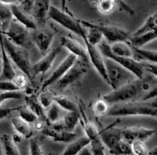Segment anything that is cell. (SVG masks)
I'll return each mask as SVG.
<instances>
[{
	"label": "cell",
	"mask_w": 157,
	"mask_h": 155,
	"mask_svg": "<svg viewBox=\"0 0 157 155\" xmlns=\"http://www.w3.org/2000/svg\"><path fill=\"white\" fill-rule=\"evenodd\" d=\"M152 83L148 79L142 78L132 79L130 82L113 90L111 93L104 95L102 99L109 105H113L120 102L135 101L144 93L148 91Z\"/></svg>",
	"instance_id": "6da1fadb"
},
{
	"label": "cell",
	"mask_w": 157,
	"mask_h": 155,
	"mask_svg": "<svg viewBox=\"0 0 157 155\" xmlns=\"http://www.w3.org/2000/svg\"><path fill=\"white\" fill-rule=\"evenodd\" d=\"M107 116H150L156 117L157 106L156 99L152 101H130L112 105L109 108Z\"/></svg>",
	"instance_id": "7a4b0ae2"
},
{
	"label": "cell",
	"mask_w": 157,
	"mask_h": 155,
	"mask_svg": "<svg viewBox=\"0 0 157 155\" xmlns=\"http://www.w3.org/2000/svg\"><path fill=\"white\" fill-rule=\"evenodd\" d=\"M113 125L100 132L103 144L107 147L113 155H129L132 154L131 144L123 138L121 128H112Z\"/></svg>",
	"instance_id": "3957f363"
},
{
	"label": "cell",
	"mask_w": 157,
	"mask_h": 155,
	"mask_svg": "<svg viewBox=\"0 0 157 155\" xmlns=\"http://www.w3.org/2000/svg\"><path fill=\"white\" fill-rule=\"evenodd\" d=\"M2 41L5 50L12 62L21 70V72L27 76L29 80L32 83H34L32 79V75H31L32 64L30 62L29 54L26 49L15 45L12 41H9L5 35L2 36Z\"/></svg>",
	"instance_id": "277c9868"
},
{
	"label": "cell",
	"mask_w": 157,
	"mask_h": 155,
	"mask_svg": "<svg viewBox=\"0 0 157 155\" xmlns=\"http://www.w3.org/2000/svg\"><path fill=\"white\" fill-rule=\"evenodd\" d=\"M79 21L81 25L87 28H94L98 29L109 44L120 41H128L131 37L130 32L117 24L108 22H92L83 20H79Z\"/></svg>",
	"instance_id": "5b68a950"
},
{
	"label": "cell",
	"mask_w": 157,
	"mask_h": 155,
	"mask_svg": "<svg viewBox=\"0 0 157 155\" xmlns=\"http://www.w3.org/2000/svg\"><path fill=\"white\" fill-rule=\"evenodd\" d=\"M98 46L104 57L113 60V61L131 72L136 78L142 79L144 77V62H139L133 57L114 54L110 49V45L107 41H101Z\"/></svg>",
	"instance_id": "8992f818"
},
{
	"label": "cell",
	"mask_w": 157,
	"mask_h": 155,
	"mask_svg": "<svg viewBox=\"0 0 157 155\" xmlns=\"http://www.w3.org/2000/svg\"><path fill=\"white\" fill-rule=\"evenodd\" d=\"M104 63L108 78V84L113 88V90H116L133 79L135 76L131 72L127 70L113 60L105 57Z\"/></svg>",
	"instance_id": "52a82bcc"
},
{
	"label": "cell",
	"mask_w": 157,
	"mask_h": 155,
	"mask_svg": "<svg viewBox=\"0 0 157 155\" xmlns=\"http://www.w3.org/2000/svg\"><path fill=\"white\" fill-rule=\"evenodd\" d=\"M15 45L28 49L33 44L29 29L13 18L7 30L2 34Z\"/></svg>",
	"instance_id": "ba28073f"
},
{
	"label": "cell",
	"mask_w": 157,
	"mask_h": 155,
	"mask_svg": "<svg viewBox=\"0 0 157 155\" xmlns=\"http://www.w3.org/2000/svg\"><path fill=\"white\" fill-rule=\"evenodd\" d=\"M48 18L59 24L64 28L71 31L73 33L83 37L85 35L83 26L80 23L79 20L72 16L65 10L63 11L55 6H50L48 11Z\"/></svg>",
	"instance_id": "9c48e42d"
},
{
	"label": "cell",
	"mask_w": 157,
	"mask_h": 155,
	"mask_svg": "<svg viewBox=\"0 0 157 155\" xmlns=\"http://www.w3.org/2000/svg\"><path fill=\"white\" fill-rule=\"evenodd\" d=\"M80 121L82 122L86 136L90 140L89 145H90V151L93 155H106L104 154V144L101 138L100 131L96 125L93 122H90L83 113L81 115Z\"/></svg>",
	"instance_id": "30bf717a"
},
{
	"label": "cell",
	"mask_w": 157,
	"mask_h": 155,
	"mask_svg": "<svg viewBox=\"0 0 157 155\" xmlns=\"http://www.w3.org/2000/svg\"><path fill=\"white\" fill-rule=\"evenodd\" d=\"M87 67L84 63V61L78 59L68 69L65 74L56 83L58 89L61 90H65L70 86L75 84L87 73Z\"/></svg>",
	"instance_id": "8fae6325"
},
{
	"label": "cell",
	"mask_w": 157,
	"mask_h": 155,
	"mask_svg": "<svg viewBox=\"0 0 157 155\" xmlns=\"http://www.w3.org/2000/svg\"><path fill=\"white\" fill-rule=\"evenodd\" d=\"M62 47L61 46H58L55 48L52 49L49 52L44 55L41 59L37 61L36 63L32 65L31 68V75H32V79L34 82V79L38 75L44 74L46 72L48 71L52 67L55 58L57 57L58 54L61 51Z\"/></svg>",
	"instance_id": "7c38bea8"
},
{
	"label": "cell",
	"mask_w": 157,
	"mask_h": 155,
	"mask_svg": "<svg viewBox=\"0 0 157 155\" xmlns=\"http://www.w3.org/2000/svg\"><path fill=\"white\" fill-rule=\"evenodd\" d=\"M83 39H84L86 49H87V57L90 58L92 65L94 66L95 70L99 73L100 76L103 78V79L107 83H108V78H107V71H106L104 58L101 54V50H100L99 47H98V46H94L89 44L84 38H83Z\"/></svg>",
	"instance_id": "4fadbf2b"
},
{
	"label": "cell",
	"mask_w": 157,
	"mask_h": 155,
	"mask_svg": "<svg viewBox=\"0 0 157 155\" xmlns=\"http://www.w3.org/2000/svg\"><path fill=\"white\" fill-rule=\"evenodd\" d=\"M78 58L72 54H69L68 56L60 64V65L51 74V76L43 83L41 86V90H44L48 88L50 86L55 84L68 70V69L76 62Z\"/></svg>",
	"instance_id": "5bb4252c"
},
{
	"label": "cell",
	"mask_w": 157,
	"mask_h": 155,
	"mask_svg": "<svg viewBox=\"0 0 157 155\" xmlns=\"http://www.w3.org/2000/svg\"><path fill=\"white\" fill-rule=\"evenodd\" d=\"M31 36L33 44H35L41 54H47L52 46L54 40V34L44 29H35L31 32Z\"/></svg>",
	"instance_id": "9a60e30c"
},
{
	"label": "cell",
	"mask_w": 157,
	"mask_h": 155,
	"mask_svg": "<svg viewBox=\"0 0 157 155\" xmlns=\"http://www.w3.org/2000/svg\"><path fill=\"white\" fill-rule=\"evenodd\" d=\"M155 132V130L149 129L144 127H129L121 128L123 138L130 144L135 141L144 142L151 137Z\"/></svg>",
	"instance_id": "2e32d148"
},
{
	"label": "cell",
	"mask_w": 157,
	"mask_h": 155,
	"mask_svg": "<svg viewBox=\"0 0 157 155\" xmlns=\"http://www.w3.org/2000/svg\"><path fill=\"white\" fill-rule=\"evenodd\" d=\"M50 0H35L32 6V18L37 26L43 27L46 24L48 18V11L50 8Z\"/></svg>",
	"instance_id": "e0dca14e"
},
{
	"label": "cell",
	"mask_w": 157,
	"mask_h": 155,
	"mask_svg": "<svg viewBox=\"0 0 157 155\" xmlns=\"http://www.w3.org/2000/svg\"><path fill=\"white\" fill-rule=\"evenodd\" d=\"M60 46L67 49L71 54L76 56L78 59L86 61L87 60V49L74 38L64 36L60 39Z\"/></svg>",
	"instance_id": "ac0fdd59"
},
{
	"label": "cell",
	"mask_w": 157,
	"mask_h": 155,
	"mask_svg": "<svg viewBox=\"0 0 157 155\" xmlns=\"http://www.w3.org/2000/svg\"><path fill=\"white\" fill-rule=\"evenodd\" d=\"M41 131L44 135L50 138L55 142L70 143L77 138V135L75 133L66 131V130L54 128L49 125H47V126H44V128Z\"/></svg>",
	"instance_id": "d6986e66"
},
{
	"label": "cell",
	"mask_w": 157,
	"mask_h": 155,
	"mask_svg": "<svg viewBox=\"0 0 157 155\" xmlns=\"http://www.w3.org/2000/svg\"><path fill=\"white\" fill-rule=\"evenodd\" d=\"M3 36V35H2ZM2 37L0 38L1 45V59H2V70L0 73V80H12L16 75V71L14 67L13 63L8 56L7 53L3 47Z\"/></svg>",
	"instance_id": "ffe728a7"
},
{
	"label": "cell",
	"mask_w": 157,
	"mask_h": 155,
	"mask_svg": "<svg viewBox=\"0 0 157 155\" xmlns=\"http://www.w3.org/2000/svg\"><path fill=\"white\" fill-rule=\"evenodd\" d=\"M10 8L13 18L16 21H18V22L21 23L25 27H26L31 31L38 28V26H37L35 20L32 18V15H29V12H25L23 9H21L19 6H16V5L10 6Z\"/></svg>",
	"instance_id": "44dd1931"
},
{
	"label": "cell",
	"mask_w": 157,
	"mask_h": 155,
	"mask_svg": "<svg viewBox=\"0 0 157 155\" xmlns=\"http://www.w3.org/2000/svg\"><path fill=\"white\" fill-rule=\"evenodd\" d=\"M12 123L14 130L21 138H25V139H31L33 137L34 131L29 125V123L21 119L19 116L13 118L12 119Z\"/></svg>",
	"instance_id": "7402d4cb"
},
{
	"label": "cell",
	"mask_w": 157,
	"mask_h": 155,
	"mask_svg": "<svg viewBox=\"0 0 157 155\" xmlns=\"http://www.w3.org/2000/svg\"><path fill=\"white\" fill-rule=\"evenodd\" d=\"M131 47V46H130ZM133 50V58L139 62H150L156 63L157 51L153 50L139 48V47H131Z\"/></svg>",
	"instance_id": "603a6c76"
},
{
	"label": "cell",
	"mask_w": 157,
	"mask_h": 155,
	"mask_svg": "<svg viewBox=\"0 0 157 155\" xmlns=\"http://www.w3.org/2000/svg\"><path fill=\"white\" fill-rule=\"evenodd\" d=\"M156 38V30L151 31L147 32V33L142 34V35H136V36H132L127 41L128 44L131 47H144L148 43L151 42L153 40Z\"/></svg>",
	"instance_id": "cb8c5ba5"
},
{
	"label": "cell",
	"mask_w": 157,
	"mask_h": 155,
	"mask_svg": "<svg viewBox=\"0 0 157 155\" xmlns=\"http://www.w3.org/2000/svg\"><path fill=\"white\" fill-rule=\"evenodd\" d=\"M25 100L26 106L29 109H30L38 116V119H41L43 121H45L48 124L47 119H46V113H44V108L41 105L36 96H35L34 94L29 95L28 96H26Z\"/></svg>",
	"instance_id": "d4e9b609"
},
{
	"label": "cell",
	"mask_w": 157,
	"mask_h": 155,
	"mask_svg": "<svg viewBox=\"0 0 157 155\" xmlns=\"http://www.w3.org/2000/svg\"><path fill=\"white\" fill-rule=\"evenodd\" d=\"M90 140L87 136H84L78 139L71 142L63 152L62 155H78L81 151L89 145Z\"/></svg>",
	"instance_id": "484cf974"
},
{
	"label": "cell",
	"mask_w": 157,
	"mask_h": 155,
	"mask_svg": "<svg viewBox=\"0 0 157 155\" xmlns=\"http://www.w3.org/2000/svg\"><path fill=\"white\" fill-rule=\"evenodd\" d=\"M13 19L10 6L2 4L0 6V31L4 33Z\"/></svg>",
	"instance_id": "4316f807"
},
{
	"label": "cell",
	"mask_w": 157,
	"mask_h": 155,
	"mask_svg": "<svg viewBox=\"0 0 157 155\" xmlns=\"http://www.w3.org/2000/svg\"><path fill=\"white\" fill-rule=\"evenodd\" d=\"M1 145L5 155H20L16 143L9 135H3L2 136Z\"/></svg>",
	"instance_id": "83f0119b"
},
{
	"label": "cell",
	"mask_w": 157,
	"mask_h": 155,
	"mask_svg": "<svg viewBox=\"0 0 157 155\" xmlns=\"http://www.w3.org/2000/svg\"><path fill=\"white\" fill-rule=\"evenodd\" d=\"M110 49L114 54L133 57V50L127 41H120L110 44Z\"/></svg>",
	"instance_id": "f1b7e54d"
},
{
	"label": "cell",
	"mask_w": 157,
	"mask_h": 155,
	"mask_svg": "<svg viewBox=\"0 0 157 155\" xmlns=\"http://www.w3.org/2000/svg\"><path fill=\"white\" fill-rule=\"evenodd\" d=\"M156 21H157V15L156 13L152 14L150 16L147 17L146 21L144 24L140 26L138 29H136V31L132 34V36H136V35H142V34L147 33V32L151 31L156 30Z\"/></svg>",
	"instance_id": "f546056e"
},
{
	"label": "cell",
	"mask_w": 157,
	"mask_h": 155,
	"mask_svg": "<svg viewBox=\"0 0 157 155\" xmlns=\"http://www.w3.org/2000/svg\"><path fill=\"white\" fill-rule=\"evenodd\" d=\"M80 118H81V115L79 114L78 111L66 112L64 119H62L66 129L68 131L73 132V131L76 128L77 125L79 122Z\"/></svg>",
	"instance_id": "4dcf8cb0"
},
{
	"label": "cell",
	"mask_w": 157,
	"mask_h": 155,
	"mask_svg": "<svg viewBox=\"0 0 157 155\" xmlns=\"http://www.w3.org/2000/svg\"><path fill=\"white\" fill-rule=\"evenodd\" d=\"M54 102L63 110L66 112L69 111H78V106L76 104L71 101V99L65 96H54Z\"/></svg>",
	"instance_id": "1f68e13d"
},
{
	"label": "cell",
	"mask_w": 157,
	"mask_h": 155,
	"mask_svg": "<svg viewBox=\"0 0 157 155\" xmlns=\"http://www.w3.org/2000/svg\"><path fill=\"white\" fill-rule=\"evenodd\" d=\"M89 31L87 33V35H84L82 37L83 38L86 40L89 44H92V45L98 46L101 41H103V37L102 34L96 28H88Z\"/></svg>",
	"instance_id": "d6a6232c"
},
{
	"label": "cell",
	"mask_w": 157,
	"mask_h": 155,
	"mask_svg": "<svg viewBox=\"0 0 157 155\" xmlns=\"http://www.w3.org/2000/svg\"><path fill=\"white\" fill-rule=\"evenodd\" d=\"M17 110L19 114V117L27 122L28 123H32V122H35L38 120V116L26 105L17 107Z\"/></svg>",
	"instance_id": "836d02e7"
},
{
	"label": "cell",
	"mask_w": 157,
	"mask_h": 155,
	"mask_svg": "<svg viewBox=\"0 0 157 155\" xmlns=\"http://www.w3.org/2000/svg\"><path fill=\"white\" fill-rule=\"evenodd\" d=\"M61 110V109L55 102L49 106V109L46 113V119H47L48 122L47 125L59 120Z\"/></svg>",
	"instance_id": "e575fe53"
},
{
	"label": "cell",
	"mask_w": 157,
	"mask_h": 155,
	"mask_svg": "<svg viewBox=\"0 0 157 155\" xmlns=\"http://www.w3.org/2000/svg\"><path fill=\"white\" fill-rule=\"evenodd\" d=\"M110 105L104 99H101L94 102L93 105V112L95 116H103L107 115Z\"/></svg>",
	"instance_id": "d590c367"
},
{
	"label": "cell",
	"mask_w": 157,
	"mask_h": 155,
	"mask_svg": "<svg viewBox=\"0 0 157 155\" xmlns=\"http://www.w3.org/2000/svg\"><path fill=\"white\" fill-rule=\"evenodd\" d=\"M54 95L47 90H41L39 95V98H38L40 103L42 105L43 108H48L54 102Z\"/></svg>",
	"instance_id": "8d00e7d4"
},
{
	"label": "cell",
	"mask_w": 157,
	"mask_h": 155,
	"mask_svg": "<svg viewBox=\"0 0 157 155\" xmlns=\"http://www.w3.org/2000/svg\"><path fill=\"white\" fill-rule=\"evenodd\" d=\"M132 153L135 155H148V149L142 141H135L131 143Z\"/></svg>",
	"instance_id": "74e56055"
},
{
	"label": "cell",
	"mask_w": 157,
	"mask_h": 155,
	"mask_svg": "<svg viewBox=\"0 0 157 155\" xmlns=\"http://www.w3.org/2000/svg\"><path fill=\"white\" fill-rule=\"evenodd\" d=\"M21 97V93L20 91L13 92H2L0 93V105L2 102L11 99H19Z\"/></svg>",
	"instance_id": "f35d334b"
},
{
	"label": "cell",
	"mask_w": 157,
	"mask_h": 155,
	"mask_svg": "<svg viewBox=\"0 0 157 155\" xmlns=\"http://www.w3.org/2000/svg\"><path fill=\"white\" fill-rule=\"evenodd\" d=\"M0 90L2 92L20 91L13 80H0Z\"/></svg>",
	"instance_id": "ab89813d"
},
{
	"label": "cell",
	"mask_w": 157,
	"mask_h": 155,
	"mask_svg": "<svg viewBox=\"0 0 157 155\" xmlns=\"http://www.w3.org/2000/svg\"><path fill=\"white\" fill-rule=\"evenodd\" d=\"M29 153L30 155H43L40 145L35 139L32 138L29 142Z\"/></svg>",
	"instance_id": "60d3db41"
},
{
	"label": "cell",
	"mask_w": 157,
	"mask_h": 155,
	"mask_svg": "<svg viewBox=\"0 0 157 155\" xmlns=\"http://www.w3.org/2000/svg\"><path fill=\"white\" fill-rule=\"evenodd\" d=\"M28 77L24 74V73H20V74H16L15 77L13 78V82L15 83V85L18 88V90H21L24 89L27 85Z\"/></svg>",
	"instance_id": "b9f144b4"
},
{
	"label": "cell",
	"mask_w": 157,
	"mask_h": 155,
	"mask_svg": "<svg viewBox=\"0 0 157 155\" xmlns=\"http://www.w3.org/2000/svg\"><path fill=\"white\" fill-rule=\"evenodd\" d=\"M144 70H147L149 73L153 74L155 77L157 76V65L156 63H150V62H144Z\"/></svg>",
	"instance_id": "7bdbcfd3"
},
{
	"label": "cell",
	"mask_w": 157,
	"mask_h": 155,
	"mask_svg": "<svg viewBox=\"0 0 157 155\" xmlns=\"http://www.w3.org/2000/svg\"><path fill=\"white\" fill-rule=\"evenodd\" d=\"M35 0H21L19 7L26 12H30Z\"/></svg>",
	"instance_id": "ee69618b"
},
{
	"label": "cell",
	"mask_w": 157,
	"mask_h": 155,
	"mask_svg": "<svg viewBox=\"0 0 157 155\" xmlns=\"http://www.w3.org/2000/svg\"><path fill=\"white\" fill-rule=\"evenodd\" d=\"M15 110H17V108H7V107L0 106V120L7 118Z\"/></svg>",
	"instance_id": "f6af8a7d"
},
{
	"label": "cell",
	"mask_w": 157,
	"mask_h": 155,
	"mask_svg": "<svg viewBox=\"0 0 157 155\" xmlns=\"http://www.w3.org/2000/svg\"><path fill=\"white\" fill-rule=\"evenodd\" d=\"M156 93H157V89L156 87H155L153 90L147 92V94L144 96V98L142 99V101H150V99H156Z\"/></svg>",
	"instance_id": "bcb514c9"
},
{
	"label": "cell",
	"mask_w": 157,
	"mask_h": 155,
	"mask_svg": "<svg viewBox=\"0 0 157 155\" xmlns=\"http://www.w3.org/2000/svg\"><path fill=\"white\" fill-rule=\"evenodd\" d=\"M21 0H0V2L3 5H7V6H12V5H16L19 6Z\"/></svg>",
	"instance_id": "7dc6e473"
},
{
	"label": "cell",
	"mask_w": 157,
	"mask_h": 155,
	"mask_svg": "<svg viewBox=\"0 0 157 155\" xmlns=\"http://www.w3.org/2000/svg\"><path fill=\"white\" fill-rule=\"evenodd\" d=\"M78 155H93V154L91 153L90 150H89L87 148V147H85L84 149H82L81 151V152L78 154Z\"/></svg>",
	"instance_id": "c3c4849f"
},
{
	"label": "cell",
	"mask_w": 157,
	"mask_h": 155,
	"mask_svg": "<svg viewBox=\"0 0 157 155\" xmlns=\"http://www.w3.org/2000/svg\"><path fill=\"white\" fill-rule=\"evenodd\" d=\"M61 10L64 11L66 9V3H67V0H61Z\"/></svg>",
	"instance_id": "681fc988"
},
{
	"label": "cell",
	"mask_w": 157,
	"mask_h": 155,
	"mask_svg": "<svg viewBox=\"0 0 157 155\" xmlns=\"http://www.w3.org/2000/svg\"><path fill=\"white\" fill-rule=\"evenodd\" d=\"M148 155H157V148H155L151 151H149Z\"/></svg>",
	"instance_id": "f907efd6"
},
{
	"label": "cell",
	"mask_w": 157,
	"mask_h": 155,
	"mask_svg": "<svg viewBox=\"0 0 157 155\" xmlns=\"http://www.w3.org/2000/svg\"><path fill=\"white\" fill-rule=\"evenodd\" d=\"M99 1H100V0H90V2H91L92 4L94 5V6H96L97 3H98Z\"/></svg>",
	"instance_id": "816d5d0a"
},
{
	"label": "cell",
	"mask_w": 157,
	"mask_h": 155,
	"mask_svg": "<svg viewBox=\"0 0 157 155\" xmlns=\"http://www.w3.org/2000/svg\"><path fill=\"white\" fill-rule=\"evenodd\" d=\"M1 70H2V59H1V57H0V73H1Z\"/></svg>",
	"instance_id": "f5cc1de1"
},
{
	"label": "cell",
	"mask_w": 157,
	"mask_h": 155,
	"mask_svg": "<svg viewBox=\"0 0 157 155\" xmlns=\"http://www.w3.org/2000/svg\"><path fill=\"white\" fill-rule=\"evenodd\" d=\"M2 32L1 31H0V38H2Z\"/></svg>",
	"instance_id": "db71d44e"
},
{
	"label": "cell",
	"mask_w": 157,
	"mask_h": 155,
	"mask_svg": "<svg viewBox=\"0 0 157 155\" xmlns=\"http://www.w3.org/2000/svg\"><path fill=\"white\" fill-rule=\"evenodd\" d=\"M129 155H135V154H133V153H132V154H129Z\"/></svg>",
	"instance_id": "11a10c76"
},
{
	"label": "cell",
	"mask_w": 157,
	"mask_h": 155,
	"mask_svg": "<svg viewBox=\"0 0 157 155\" xmlns=\"http://www.w3.org/2000/svg\"><path fill=\"white\" fill-rule=\"evenodd\" d=\"M0 57H1V53H0Z\"/></svg>",
	"instance_id": "9f6ffc18"
}]
</instances>
